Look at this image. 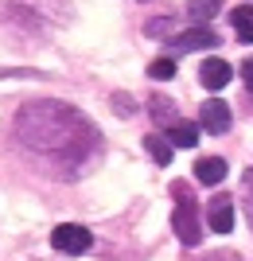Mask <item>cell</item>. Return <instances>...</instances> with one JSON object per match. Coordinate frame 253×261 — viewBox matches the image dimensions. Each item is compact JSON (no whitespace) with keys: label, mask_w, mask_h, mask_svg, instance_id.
I'll return each mask as SVG.
<instances>
[{"label":"cell","mask_w":253,"mask_h":261,"mask_svg":"<svg viewBox=\"0 0 253 261\" xmlns=\"http://www.w3.org/2000/svg\"><path fill=\"white\" fill-rule=\"evenodd\" d=\"M230 78H234V66L226 63V59H207V63L199 66V82H203L207 90L230 86Z\"/></svg>","instance_id":"52a82bcc"},{"label":"cell","mask_w":253,"mask_h":261,"mask_svg":"<svg viewBox=\"0 0 253 261\" xmlns=\"http://www.w3.org/2000/svg\"><path fill=\"white\" fill-rule=\"evenodd\" d=\"M234 23V35H238V43H253V4H238L230 16Z\"/></svg>","instance_id":"8fae6325"},{"label":"cell","mask_w":253,"mask_h":261,"mask_svg":"<svg viewBox=\"0 0 253 261\" xmlns=\"http://www.w3.org/2000/svg\"><path fill=\"white\" fill-rule=\"evenodd\" d=\"M51 0H0V16H20V23H35V28H47L51 23Z\"/></svg>","instance_id":"3957f363"},{"label":"cell","mask_w":253,"mask_h":261,"mask_svg":"<svg viewBox=\"0 0 253 261\" xmlns=\"http://www.w3.org/2000/svg\"><path fill=\"white\" fill-rule=\"evenodd\" d=\"M51 246L59 253H86L94 246V234L86 226H78V222H63V226L51 230Z\"/></svg>","instance_id":"277c9868"},{"label":"cell","mask_w":253,"mask_h":261,"mask_svg":"<svg viewBox=\"0 0 253 261\" xmlns=\"http://www.w3.org/2000/svg\"><path fill=\"white\" fill-rule=\"evenodd\" d=\"M148 74H152L156 82H167V78H176V59H172V55H164V59H156V63L148 66Z\"/></svg>","instance_id":"5bb4252c"},{"label":"cell","mask_w":253,"mask_h":261,"mask_svg":"<svg viewBox=\"0 0 253 261\" xmlns=\"http://www.w3.org/2000/svg\"><path fill=\"white\" fill-rule=\"evenodd\" d=\"M144 148L152 152V160L164 168V164H172V144H167V137H156V133H148L144 137Z\"/></svg>","instance_id":"4fadbf2b"},{"label":"cell","mask_w":253,"mask_h":261,"mask_svg":"<svg viewBox=\"0 0 253 261\" xmlns=\"http://www.w3.org/2000/svg\"><path fill=\"white\" fill-rule=\"evenodd\" d=\"M113 101H117V109H121L125 117H129V113H132V106H129V94H117V98H113Z\"/></svg>","instance_id":"ac0fdd59"},{"label":"cell","mask_w":253,"mask_h":261,"mask_svg":"<svg viewBox=\"0 0 253 261\" xmlns=\"http://www.w3.org/2000/svg\"><path fill=\"white\" fill-rule=\"evenodd\" d=\"M210 47H218V35L210 32V28H191V32H179V35L167 39L172 59H176V55H187V51H210Z\"/></svg>","instance_id":"5b68a950"},{"label":"cell","mask_w":253,"mask_h":261,"mask_svg":"<svg viewBox=\"0 0 253 261\" xmlns=\"http://www.w3.org/2000/svg\"><path fill=\"white\" fill-rule=\"evenodd\" d=\"M148 109H152V117L167 121V117H172V98H164V94H152V98H148Z\"/></svg>","instance_id":"9a60e30c"},{"label":"cell","mask_w":253,"mask_h":261,"mask_svg":"<svg viewBox=\"0 0 253 261\" xmlns=\"http://www.w3.org/2000/svg\"><path fill=\"white\" fill-rule=\"evenodd\" d=\"M16 141L20 148L43 160L47 172L55 175H78L98 156V125L78 113L66 101H32L16 113Z\"/></svg>","instance_id":"6da1fadb"},{"label":"cell","mask_w":253,"mask_h":261,"mask_svg":"<svg viewBox=\"0 0 253 261\" xmlns=\"http://www.w3.org/2000/svg\"><path fill=\"white\" fill-rule=\"evenodd\" d=\"M238 74H242L245 90H249V94H253V59H245V63H242V70H238Z\"/></svg>","instance_id":"e0dca14e"},{"label":"cell","mask_w":253,"mask_h":261,"mask_svg":"<svg viewBox=\"0 0 253 261\" xmlns=\"http://www.w3.org/2000/svg\"><path fill=\"white\" fill-rule=\"evenodd\" d=\"M218 8H222V0H187V16L199 23V28H203L207 20H214Z\"/></svg>","instance_id":"7c38bea8"},{"label":"cell","mask_w":253,"mask_h":261,"mask_svg":"<svg viewBox=\"0 0 253 261\" xmlns=\"http://www.w3.org/2000/svg\"><path fill=\"white\" fill-rule=\"evenodd\" d=\"M242 184H245V215H249V222H253V168L242 175Z\"/></svg>","instance_id":"2e32d148"},{"label":"cell","mask_w":253,"mask_h":261,"mask_svg":"<svg viewBox=\"0 0 253 261\" xmlns=\"http://www.w3.org/2000/svg\"><path fill=\"white\" fill-rule=\"evenodd\" d=\"M164 137H167L172 148H195V144H199V125H195V121H179L176 117L172 125H167Z\"/></svg>","instance_id":"ba28073f"},{"label":"cell","mask_w":253,"mask_h":261,"mask_svg":"<svg viewBox=\"0 0 253 261\" xmlns=\"http://www.w3.org/2000/svg\"><path fill=\"white\" fill-rule=\"evenodd\" d=\"M230 121H234V113H230V106L222 98H207L199 106V125H203L210 137H222V133L230 129Z\"/></svg>","instance_id":"8992f818"},{"label":"cell","mask_w":253,"mask_h":261,"mask_svg":"<svg viewBox=\"0 0 253 261\" xmlns=\"http://www.w3.org/2000/svg\"><path fill=\"white\" fill-rule=\"evenodd\" d=\"M172 199H176V215H172L176 238L183 242V246H199V242H203V222H199V207H195V195H191L187 179H176V184H172Z\"/></svg>","instance_id":"7a4b0ae2"},{"label":"cell","mask_w":253,"mask_h":261,"mask_svg":"<svg viewBox=\"0 0 253 261\" xmlns=\"http://www.w3.org/2000/svg\"><path fill=\"white\" fill-rule=\"evenodd\" d=\"M210 230H218V234L234 230V199L230 195H218L210 203Z\"/></svg>","instance_id":"30bf717a"},{"label":"cell","mask_w":253,"mask_h":261,"mask_svg":"<svg viewBox=\"0 0 253 261\" xmlns=\"http://www.w3.org/2000/svg\"><path fill=\"white\" fill-rule=\"evenodd\" d=\"M226 172H230V168H226V160H222V156H203V160L195 164V179H199V184H207V187L222 184V179H226Z\"/></svg>","instance_id":"9c48e42d"}]
</instances>
